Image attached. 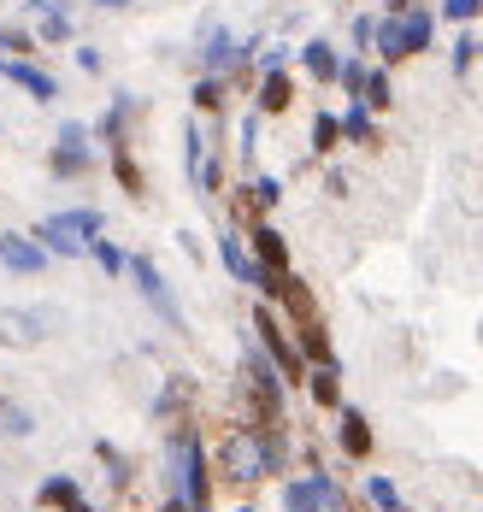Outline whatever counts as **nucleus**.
I'll list each match as a JSON object with an SVG mask.
<instances>
[{"instance_id":"33","label":"nucleus","mask_w":483,"mask_h":512,"mask_svg":"<svg viewBox=\"0 0 483 512\" xmlns=\"http://www.w3.org/2000/svg\"><path fill=\"white\" fill-rule=\"evenodd\" d=\"M366 501H372L377 512H407L401 507V489H395L389 477H366Z\"/></svg>"},{"instance_id":"21","label":"nucleus","mask_w":483,"mask_h":512,"mask_svg":"<svg viewBox=\"0 0 483 512\" xmlns=\"http://www.w3.org/2000/svg\"><path fill=\"white\" fill-rule=\"evenodd\" d=\"M112 177H118V189H124L130 201H142V195H148V177H142V165H136V154H130V142H118V148H112Z\"/></svg>"},{"instance_id":"31","label":"nucleus","mask_w":483,"mask_h":512,"mask_svg":"<svg viewBox=\"0 0 483 512\" xmlns=\"http://www.w3.org/2000/svg\"><path fill=\"white\" fill-rule=\"evenodd\" d=\"M342 148V118L336 112H319L313 118V154H336Z\"/></svg>"},{"instance_id":"15","label":"nucleus","mask_w":483,"mask_h":512,"mask_svg":"<svg viewBox=\"0 0 483 512\" xmlns=\"http://www.w3.org/2000/svg\"><path fill=\"white\" fill-rule=\"evenodd\" d=\"M395 18H401V48H407V59H419V53L436 42V12L407 6V12H395Z\"/></svg>"},{"instance_id":"36","label":"nucleus","mask_w":483,"mask_h":512,"mask_svg":"<svg viewBox=\"0 0 483 512\" xmlns=\"http://www.w3.org/2000/svg\"><path fill=\"white\" fill-rule=\"evenodd\" d=\"M442 18L448 24H472V18H483V0H442Z\"/></svg>"},{"instance_id":"9","label":"nucleus","mask_w":483,"mask_h":512,"mask_svg":"<svg viewBox=\"0 0 483 512\" xmlns=\"http://www.w3.org/2000/svg\"><path fill=\"white\" fill-rule=\"evenodd\" d=\"M0 77H6L12 89H24L30 101H42V106L59 101V77L42 71V65H30V59H0Z\"/></svg>"},{"instance_id":"25","label":"nucleus","mask_w":483,"mask_h":512,"mask_svg":"<svg viewBox=\"0 0 483 512\" xmlns=\"http://www.w3.org/2000/svg\"><path fill=\"white\" fill-rule=\"evenodd\" d=\"M277 195H283V183H277V177H254V183H248V195H242V212L266 218L271 206H277Z\"/></svg>"},{"instance_id":"38","label":"nucleus","mask_w":483,"mask_h":512,"mask_svg":"<svg viewBox=\"0 0 483 512\" xmlns=\"http://www.w3.org/2000/svg\"><path fill=\"white\" fill-rule=\"evenodd\" d=\"M101 65H107V59H101L95 48H77V71H89V77H101Z\"/></svg>"},{"instance_id":"37","label":"nucleus","mask_w":483,"mask_h":512,"mask_svg":"<svg viewBox=\"0 0 483 512\" xmlns=\"http://www.w3.org/2000/svg\"><path fill=\"white\" fill-rule=\"evenodd\" d=\"M372 30H377V18L360 12V18H354V53H372Z\"/></svg>"},{"instance_id":"41","label":"nucleus","mask_w":483,"mask_h":512,"mask_svg":"<svg viewBox=\"0 0 483 512\" xmlns=\"http://www.w3.org/2000/svg\"><path fill=\"white\" fill-rule=\"evenodd\" d=\"M383 6H389V12H407V6H413V0H383Z\"/></svg>"},{"instance_id":"14","label":"nucleus","mask_w":483,"mask_h":512,"mask_svg":"<svg viewBox=\"0 0 483 512\" xmlns=\"http://www.w3.org/2000/svg\"><path fill=\"white\" fill-rule=\"evenodd\" d=\"M336 442L348 460H372V418L360 407H342V424H336Z\"/></svg>"},{"instance_id":"8","label":"nucleus","mask_w":483,"mask_h":512,"mask_svg":"<svg viewBox=\"0 0 483 512\" xmlns=\"http://www.w3.org/2000/svg\"><path fill=\"white\" fill-rule=\"evenodd\" d=\"M248 59H254V53L242 48L224 24H213V30L201 36V71H207V77H230V71H236V65H248Z\"/></svg>"},{"instance_id":"18","label":"nucleus","mask_w":483,"mask_h":512,"mask_svg":"<svg viewBox=\"0 0 483 512\" xmlns=\"http://www.w3.org/2000/svg\"><path fill=\"white\" fill-rule=\"evenodd\" d=\"M342 142H354V148H377L383 142V130H377V112L360 101H348V112H342Z\"/></svg>"},{"instance_id":"19","label":"nucleus","mask_w":483,"mask_h":512,"mask_svg":"<svg viewBox=\"0 0 483 512\" xmlns=\"http://www.w3.org/2000/svg\"><path fill=\"white\" fill-rule=\"evenodd\" d=\"M48 312H0V342L6 348H18V342H42L48 330Z\"/></svg>"},{"instance_id":"12","label":"nucleus","mask_w":483,"mask_h":512,"mask_svg":"<svg viewBox=\"0 0 483 512\" xmlns=\"http://www.w3.org/2000/svg\"><path fill=\"white\" fill-rule=\"evenodd\" d=\"M330 477L324 471H307V477H295L289 489H283V512H324L330 507Z\"/></svg>"},{"instance_id":"24","label":"nucleus","mask_w":483,"mask_h":512,"mask_svg":"<svg viewBox=\"0 0 483 512\" xmlns=\"http://www.w3.org/2000/svg\"><path fill=\"white\" fill-rule=\"evenodd\" d=\"M360 106H372V112H389V106H395V83H389V65H372V71H366Z\"/></svg>"},{"instance_id":"7","label":"nucleus","mask_w":483,"mask_h":512,"mask_svg":"<svg viewBox=\"0 0 483 512\" xmlns=\"http://www.w3.org/2000/svg\"><path fill=\"white\" fill-rule=\"evenodd\" d=\"M218 259H224V271H230L236 283H248V289H260V295H277V277H271L248 248H242V236H230V230H224V236H218Z\"/></svg>"},{"instance_id":"28","label":"nucleus","mask_w":483,"mask_h":512,"mask_svg":"<svg viewBox=\"0 0 483 512\" xmlns=\"http://www.w3.org/2000/svg\"><path fill=\"white\" fill-rule=\"evenodd\" d=\"M307 389H313V401H319V407H342V383H336V359H330V365H313V377H307Z\"/></svg>"},{"instance_id":"40","label":"nucleus","mask_w":483,"mask_h":512,"mask_svg":"<svg viewBox=\"0 0 483 512\" xmlns=\"http://www.w3.org/2000/svg\"><path fill=\"white\" fill-rule=\"evenodd\" d=\"M95 6H107V12H124V6H130V0H95Z\"/></svg>"},{"instance_id":"22","label":"nucleus","mask_w":483,"mask_h":512,"mask_svg":"<svg viewBox=\"0 0 483 512\" xmlns=\"http://www.w3.org/2000/svg\"><path fill=\"white\" fill-rule=\"evenodd\" d=\"M36 501H42V507H59V512H95V507H89V501H83V489H77L71 477H48Z\"/></svg>"},{"instance_id":"34","label":"nucleus","mask_w":483,"mask_h":512,"mask_svg":"<svg viewBox=\"0 0 483 512\" xmlns=\"http://www.w3.org/2000/svg\"><path fill=\"white\" fill-rule=\"evenodd\" d=\"M183 165H189V177H201V171H207V142H201V130H195V124L183 130Z\"/></svg>"},{"instance_id":"13","label":"nucleus","mask_w":483,"mask_h":512,"mask_svg":"<svg viewBox=\"0 0 483 512\" xmlns=\"http://www.w3.org/2000/svg\"><path fill=\"white\" fill-rule=\"evenodd\" d=\"M289 106H295V77H289L283 65L260 71V95H254V112H260V118H277V112H289Z\"/></svg>"},{"instance_id":"26","label":"nucleus","mask_w":483,"mask_h":512,"mask_svg":"<svg viewBox=\"0 0 483 512\" xmlns=\"http://www.w3.org/2000/svg\"><path fill=\"white\" fill-rule=\"evenodd\" d=\"M366 71H372V65H366V53H348V59L336 65V89H342L348 101H360V89H366Z\"/></svg>"},{"instance_id":"4","label":"nucleus","mask_w":483,"mask_h":512,"mask_svg":"<svg viewBox=\"0 0 483 512\" xmlns=\"http://www.w3.org/2000/svg\"><path fill=\"white\" fill-rule=\"evenodd\" d=\"M254 330H260V342H266V354H271V365H277V377H283V383H307V359H301V348L283 336L277 312H271V307H254Z\"/></svg>"},{"instance_id":"42","label":"nucleus","mask_w":483,"mask_h":512,"mask_svg":"<svg viewBox=\"0 0 483 512\" xmlns=\"http://www.w3.org/2000/svg\"><path fill=\"white\" fill-rule=\"evenodd\" d=\"M242 512H248V507H242Z\"/></svg>"},{"instance_id":"1","label":"nucleus","mask_w":483,"mask_h":512,"mask_svg":"<svg viewBox=\"0 0 483 512\" xmlns=\"http://www.w3.org/2000/svg\"><path fill=\"white\" fill-rule=\"evenodd\" d=\"M107 230V218L95 212V206H71V212H54V218H42L36 224V242L48 248V259L54 254H65V259H77L95 236Z\"/></svg>"},{"instance_id":"3","label":"nucleus","mask_w":483,"mask_h":512,"mask_svg":"<svg viewBox=\"0 0 483 512\" xmlns=\"http://www.w3.org/2000/svg\"><path fill=\"white\" fill-rule=\"evenodd\" d=\"M171 448H177V489H183V501L195 512H207L213 507V483H207V448H201V436L183 424Z\"/></svg>"},{"instance_id":"5","label":"nucleus","mask_w":483,"mask_h":512,"mask_svg":"<svg viewBox=\"0 0 483 512\" xmlns=\"http://www.w3.org/2000/svg\"><path fill=\"white\" fill-rule=\"evenodd\" d=\"M124 277L142 289V301L160 312L171 330H183V312H177V301H171V283L160 277V265H154V259H148V254H130V271H124Z\"/></svg>"},{"instance_id":"35","label":"nucleus","mask_w":483,"mask_h":512,"mask_svg":"<svg viewBox=\"0 0 483 512\" xmlns=\"http://www.w3.org/2000/svg\"><path fill=\"white\" fill-rule=\"evenodd\" d=\"M0 430H12V436H30V430H36V418H30L24 407H12V401L0 395Z\"/></svg>"},{"instance_id":"27","label":"nucleus","mask_w":483,"mask_h":512,"mask_svg":"<svg viewBox=\"0 0 483 512\" xmlns=\"http://www.w3.org/2000/svg\"><path fill=\"white\" fill-rule=\"evenodd\" d=\"M36 48H42L36 30H24V24H0V59H30Z\"/></svg>"},{"instance_id":"32","label":"nucleus","mask_w":483,"mask_h":512,"mask_svg":"<svg viewBox=\"0 0 483 512\" xmlns=\"http://www.w3.org/2000/svg\"><path fill=\"white\" fill-rule=\"evenodd\" d=\"M478 53H483V42L472 36V30H460V36H454V53H448V65H454V77H466V71L478 65Z\"/></svg>"},{"instance_id":"23","label":"nucleus","mask_w":483,"mask_h":512,"mask_svg":"<svg viewBox=\"0 0 483 512\" xmlns=\"http://www.w3.org/2000/svg\"><path fill=\"white\" fill-rule=\"evenodd\" d=\"M130 112H136V101H130V95H118V101L107 106V118L95 124V136H101L107 148H118V142H130V136H124V130H130Z\"/></svg>"},{"instance_id":"30","label":"nucleus","mask_w":483,"mask_h":512,"mask_svg":"<svg viewBox=\"0 0 483 512\" xmlns=\"http://www.w3.org/2000/svg\"><path fill=\"white\" fill-rule=\"evenodd\" d=\"M89 254H95V265H101L107 277H124V271H130V254H124L118 242H107V236H95V242H89Z\"/></svg>"},{"instance_id":"17","label":"nucleus","mask_w":483,"mask_h":512,"mask_svg":"<svg viewBox=\"0 0 483 512\" xmlns=\"http://www.w3.org/2000/svg\"><path fill=\"white\" fill-rule=\"evenodd\" d=\"M248 242H254V259H260V265H266L271 277H283V271H289V248H283V236H277V230H271L266 218H260V224H254V230H248Z\"/></svg>"},{"instance_id":"11","label":"nucleus","mask_w":483,"mask_h":512,"mask_svg":"<svg viewBox=\"0 0 483 512\" xmlns=\"http://www.w3.org/2000/svg\"><path fill=\"white\" fill-rule=\"evenodd\" d=\"M30 18H36V42L42 48H65L71 42V6L65 0H30Z\"/></svg>"},{"instance_id":"29","label":"nucleus","mask_w":483,"mask_h":512,"mask_svg":"<svg viewBox=\"0 0 483 512\" xmlns=\"http://www.w3.org/2000/svg\"><path fill=\"white\" fill-rule=\"evenodd\" d=\"M189 101H195V112H224V101H230V83H224V77H201V83L189 89Z\"/></svg>"},{"instance_id":"10","label":"nucleus","mask_w":483,"mask_h":512,"mask_svg":"<svg viewBox=\"0 0 483 512\" xmlns=\"http://www.w3.org/2000/svg\"><path fill=\"white\" fill-rule=\"evenodd\" d=\"M0 265H6V271H18V277H36V271H48V248H42L36 236L6 230V236H0Z\"/></svg>"},{"instance_id":"2","label":"nucleus","mask_w":483,"mask_h":512,"mask_svg":"<svg viewBox=\"0 0 483 512\" xmlns=\"http://www.w3.org/2000/svg\"><path fill=\"white\" fill-rule=\"evenodd\" d=\"M218 460H224V471H230L236 483H254V477H271V471L283 465V442L248 424V430H236V436L224 442V454H218Z\"/></svg>"},{"instance_id":"6","label":"nucleus","mask_w":483,"mask_h":512,"mask_svg":"<svg viewBox=\"0 0 483 512\" xmlns=\"http://www.w3.org/2000/svg\"><path fill=\"white\" fill-rule=\"evenodd\" d=\"M89 165H95V154H89V124H59L48 171H54V177H83Z\"/></svg>"},{"instance_id":"39","label":"nucleus","mask_w":483,"mask_h":512,"mask_svg":"<svg viewBox=\"0 0 483 512\" xmlns=\"http://www.w3.org/2000/svg\"><path fill=\"white\" fill-rule=\"evenodd\" d=\"M160 512H195V507H189V501H183V495H171V501H165Z\"/></svg>"},{"instance_id":"16","label":"nucleus","mask_w":483,"mask_h":512,"mask_svg":"<svg viewBox=\"0 0 483 512\" xmlns=\"http://www.w3.org/2000/svg\"><path fill=\"white\" fill-rule=\"evenodd\" d=\"M271 301H283L295 324H307V318H319V301H313V289H307V283H301L295 271H283V277H277V295H271Z\"/></svg>"},{"instance_id":"20","label":"nucleus","mask_w":483,"mask_h":512,"mask_svg":"<svg viewBox=\"0 0 483 512\" xmlns=\"http://www.w3.org/2000/svg\"><path fill=\"white\" fill-rule=\"evenodd\" d=\"M301 65H307V77H313V83H336V65H342V53L330 48L324 36H313V42H301Z\"/></svg>"}]
</instances>
